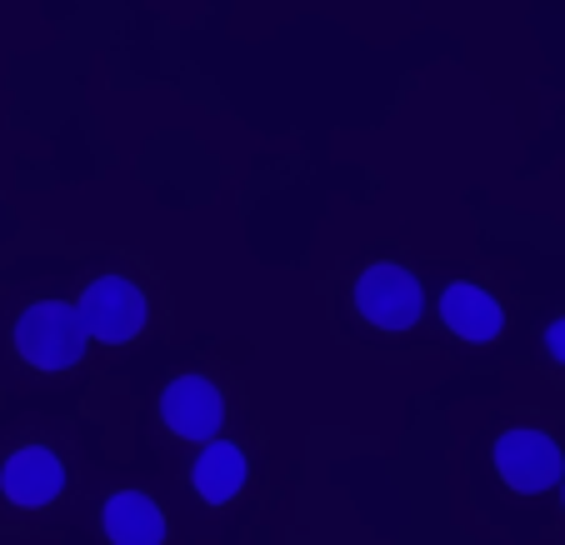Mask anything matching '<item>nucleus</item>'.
<instances>
[{"instance_id": "obj_2", "label": "nucleus", "mask_w": 565, "mask_h": 545, "mask_svg": "<svg viewBox=\"0 0 565 545\" xmlns=\"http://www.w3.org/2000/svg\"><path fill=\"white\" fill-rule=\"evenodd\" d=\"M75 310H81V325H86L90 341H106V345H126L146 325V296L126 276L90 280Z\"/></svg>"}, {"instance_id": "obj_7", "label": "nucleus", "mask_w": 565, "mask_h": 545, "mask_svg": "<svg viewBox=\"0 0 565 545\" xmlns=\"http://www.w3.org/2000/svg\"><path fill=\"white\" fill-rule=\"evenodd\" d=\"M440 321H446L460 341L486 345V341L501 335L505 310H501V300H495L491 290L470 286V280H456V286H446V296H440Z\"/></svg>"}, {"instance_id": "obj_1", "label": "nucleus", "mask_w": 565, "mask_h": 545, "mask_svg": "<svg viewBox=\"0 0 565 545\" xmlns=\"http://www.w3.org/2000/svg\"><path fill=\"white\" fill-rule=\"evenodd\" d=\"M86 325H81V310L65 306V300H41L15 321V351L35 365V371H65L86 355Z\"/></svg>"}, {"instance_id": "obj_8", "label": "nucleus", "mask_w": 565, "mask_h": 545, "mask_svg": "<svg viewBox=\"0 0 565 545\" xmlns=\"http://www.w3.org/2000/svg\"><path fill=\"white\" fill-rule=\"evenodd\" d=\"M110 545H160L166 541V515L156 511V501L140 491H116L100 511Z\"/></svg>"}, {"instance_id": "obj_10", "label": "nucleus", "mask_w": 565, "mask_h": 545, "mask_svg": "<svg viewBox=\"0 0 565 545\" xmlns=\"http://www.w3.org/2000/svg\"><path fill=\"white\" fill-rule=\"evenodd\" d=\"M545 351H551V355H555V361H561V365H565V321H555V325H551V331H545Z\"/></svg>"}, {"instance_id": "obj_9", "label": "nucleus", "mask_w": 565, "mask_h": 545, "mask_svg": "<svg viewBox=\"0 0 565 545\" xmlns=\"http://www.w3.org/2000/svg\"><path fill=\"white\" fill-rule=\"evenodd\" d=\"M250 466H246V450L231 446V440H205V450L195 456V471H191V485L205 505H225L241 485H246Z\"/></svg>"}, {"instance_id": "obj_5", "label": "nucleus", "mask_w": 565, "mask_h": 545, "mask_svg": "<svg viewBox=\"0 0 565 545\" xmlns=\"http://www.w3.org/2000/svg\"><path fill=\"white\" fill-rule=\"evenodd\" d=\"M160 420L181 440H201L205 446V440H215V430L225 420V400L205 375H175L166 385V396H160Z\"/></svg>"}, {"instance_id": "obj_6", "label": "nucleus", "mask_w": 565, "mask_h": 545, "mask_svg": "<svg viewBox=\"0 0 565 545\" xmlns=\"http://www.w3.org/2000/svg\"><path fill=\"white\" fill-rule=\"evenodd\" d=\"M65 491V466L55 450L45 446H21L6 466H0V495L21 511H41Z\"/></svg>"}, {"instance_id": "obj_4", "label": "nucleus", "mask_w": 565, "mask_h": 545, "mask_svg": "<svg viewBox=\"0 0 565 545\" xmlns=\"http://www.w3.org/2000/svg\"><path fill=\"white\" fill-rule=\"evenodd\" d=\"M495 471H501V481L511 485V491L541 495L561 481V446H555L545 430H531V426L505 430V436L495 440Z\"/></svg>"}, {"instance_id": "obj_11", "label": "nucleus", "mask_w": 565, "mask_h": 545, "mask_svg": "<svg viewBox=\"0 0 565 545\" xmlns=\"http://www.w3.org/2000/svg\"><path fill=\"white\" fill-rule=\"evenodd\" d=\"M561 495H565V491H561Z\"/></svg>"}, {"instance_id": "obj_3", "label": "nucleus", "mask_w": 565, "mask_h": 545, "mask_svg": "<svg viewBox=\"0 0 565 545\" xmlns=\"http://www.w3.org/2000/svg\"><path fill=\"white\" fill-rule=\"evenodd\" d=\"M355 306H361V316L371 325H381V331H411V325L420 321L426 296H420V280L411 276V270L371 266L355 280Z\"/></svg>"}]
</instances>
